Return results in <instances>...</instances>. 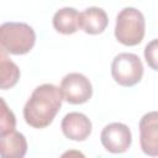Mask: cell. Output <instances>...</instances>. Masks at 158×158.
Returning <instances> with one entry per match:
<instances>
[{
  "mask_svg": "<svg viewBox=\"0 0 158 158\" xmlns=\"http://www.w3.org/2000/svg\"><path fill=\"white\" fill-rule=\"evenodd\" d=\"M63 100L60 88L48 83L37 86L23 106L26 123L33 128L49 126L60 110Z\"/></svg>",
  "mask_w": 158,
  "mask_h": 158,
  "instance_id": "6da1fadb",
  "label": "cell"
},
{
  "mask_svg": "<svg viewBox=\"0 0 158 158\" xmlns=\"http://www.w3.org/2000/svg\"><path fill=\"white\" fill-rule=\"evenodd\" d=\"M36 42L33 28L25 22H5L0 27L1 49L10 54H26Z\"/></svg>",
  "mask_w": 158,
  "mask_h": 158,
  "instance_id": "7a4b0ae2",
  "label": "cell"
},
{
  "mask_svg": "<svg viewBox=\"0 0 158 158\" xmlns=\"http://www.w3.org/2000/svg\"><path fill=\"white\" fill-rule=\"evenodd\" d=\"M146 32L143 14L136 7H123L116 16L115 37L125 46H137L142 42Z\"/></svg>",
  "mask_w": 158,
  "mask_h": 158,
  "instance_id": "3957f363",
  "label": "cell"
},
{
  "mask_svg": "<svg viewBox=\"0 0 158 158\" xmlns=\"http://www.w3.org/2000/svg\"><path fill=\"white\" fill-rule=\"evenodd\" d=\"M111 75L121 86H133L143 77V64L135 53H120L111 63Z\"/></svg>",
  "mask_w": 158,
  "mask_h": 158,
  "instance_id": "277c9868",
  "label": "cell"
},
{
  "mask_svg": "<svg viewBox=\"0 0 158 158\" xmlns=\"http://www.w3.org/2000/svg\"><path fill=\"white\" fill-rule=\"evenodd\" d=\"M60 90L63 99L73 105H80L86 101L93 95V86L90 80L80 73L67 74L60 83Z\"/></svg>",
  "mask_w": 158,
  "mask_h": 158,
  "instance_id": "5b68a950",
  "label": "cell"
},
{
  "mask_svg": "<svg viewBox=\"0 0 158 158\" xmlns=\"http://www.w3.org/2000/svg\"><path fill=\"white\" fill-rule=\"evenodd\" d=\"M104 148L110 153H123L132 143L131 130L127 125L121 122H112L106 125L100 135Z\"/></svg>",
  "mask_w": 158,
  "mask_h": 158,
  "instance_id": "8992f818",
  "label": "cell"
},
{
  "mask_svg": "<svg viewBox=\"0 0 158 158\" xmlns=\"http://www.w3.org/2000/svg\"><path fill=\"white\" fill-rule=\"evenodd\" d=\"M139 143L143 153L158 156V111H151L139 120Z\"/></svg>",
  "mask_w": 158,
  "mask_h": 158,
  "instance_id": "52a82bcc",
  "label": "cell"
},
{
  "mask_svg": "<svg viewBox=\"0 0 158 158\" xmlns=\"http://www.w3.org/2000/svg\"><path fill=\"white\" fill-rule=\"evenodd\" d=\"M63 135L72 141H84L91 133V121L81 112L67 114L60 123Z\"/></svg>",
  "mask_w": 158,
  "mask_h": 158,
  "instance_id": "ba28073f",
  "label": "cell"
},
{
  "mask_svg": "<svg viewBox=\"0 0 158 158\" xmlns=\"http://www.w3.org/2000/svg\"><path fill=\"white\" fill-rule=\"evenodd\" d=\"M109 23V17L105 10L101 7L91 6L80 12L79 27L89 35H99L102 33Z\"/></svg>",
  "mask_w": 158,
  "mask_h": 158,
  "instance_id": "9c48e42d",
  "label": "cell"
},
{
  "mask_svg": "<svg viewBox=\"0 0 158 158\" xmlns=\"http://www.w3.org/2000/svg\"><path fill=\"white\" fill-rule=\"evenodd\" d=\"M27 152V141L17 131L0 135V153L4 158H22Z\"/></svg>",
  "mask_w": 158,
  "mask_h": 158,
  "instance_id": "30bf717a",
  "label": "cell"
},
{
  "mask_svg": "<svg viewBox=\"0 0 158 158\" xmlns=\"http://www.w3.org/2000/svg\"><path fill=\"white\" fill-rule=\"evenodd\" d=\"M80 14L74 7H62L53 15V27L63 35H72L78 31Z\"/></svg>",
  "mask_w": 158,
  "mask_h": 158,
  "instance_id": "8fae6325",
  "label": "cell"
},
{
  "mask_svg": "<svg viewBox=\"0 0 158 158\" xmlns=\"http://www.w3.org/2000/svg\"><path fill=\"white\" fill-rule=\"evenodd\" d=\"M0 68H1V89L6 90L12 88L20 78V69L11 59L6 57V52L4 49H1L0 53Z\"/></svg>",
  "mask_w": 158,
  "mask_h": 158,
  "instance_id": "7c38bea8",
  "label": "cell"
},
{
  "mask_svg": "<svg viewBox=\"0 0 158 158\" xmlns=\"http://www.w3.org/2000/svg\"><path fill=\"white\" fill-rule=\"evenodd\" d=\"M0 135L9 133L11 131H15L16 127V118L14 112L6 106V102L4 99H1V116H0Z\"/></svg>",
  "mask_w": 158,
  "mask_h": 158,
  "instance_id": "4fadbf2b",
  "label": "cell"
},
{
  "mask_svg": "<svg viewBox=\"0 0 158 158\" xmlns=\"http://www.w3.org/2000/svg\"><path fill=\"white\" fill-rule=\"evenodd\" d=\"M144 59L151 69L158 70V38L151 41L144 47Z\"/></svg>",
  "mask_w": 158,
  "mask_h": 158,
  "instance_id": "5bb4252c",
  "label": "cell"
}]
</instances>
